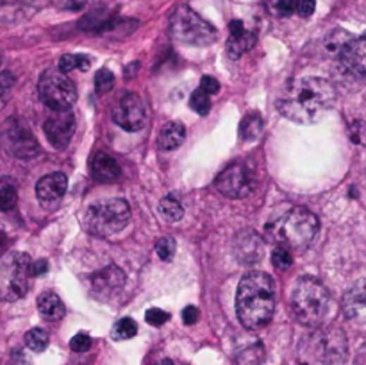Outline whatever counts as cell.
<instances>
[{"instance_id": "cell-1", "label": "cell", "mask_w": 366, "mask_h": 365, "mask_svg": "<svg viewBox=\"0 0 366 365\" xmlns=\"http://www.w3.org/2000/svg\"><path fill=\"white\" fill-rule=\"evenodd\" d=\"M334 102L336 90L331 83L322 77H304L277 100V109L286 119L309 126L320 122Z\"/></svg>"}, {"instance_id": "cell-2", "label": "cell", "mask_w": 366, "mask_h": 365, "mask_svg": "<svg viewBox=\"0 0 366 365\" xmlns=\"http://www.w3.org/2000/svg\"><path fill=\"white\" fill-rule=\"evenodd\" d=\"M274 310V280L260 270L245 274L236 290V313L241 326L247 330H261L272 321Z\"/></svg>"}, {"instance_id": "cell-3", "label": "cell", "mask_w": 366, "mask_h": 365, "mask_svg": "<svg viewBox=\"0 0 366 365\" xmlns=\"http://www.w3.org/2000/svg\"><path fill=\"white\" fill-rule=\"evenodd\" d=\"M320 224L315 213L305 208H291L267 226V237L277 247L291 251L307 249L317 239Z\"/></svg>"}, {"instance_id": "cell-4", "label": "cell", "mask_w": 366, "mask_h": 365, "mask_svg": "<svg viewBox=\"0 0 366 365\" xmlns=\"http://www.w3.org/2000/svg\"><path fill=\"white\" fill-rule=\"evenodd\" d=\"M347 357V337L338 326L313 328L298 344L300 365H343Z\"/></svg>"}, {"instance_id": "cell-5", "label": "cell", "mask_w": 366, "mask_h": 365, "mask_svg": "<svg viewBox=\"0 0 366 365\" xmlns=\"http://www.w3.org/2000/svg\"><path fill=\"white\" fill-rule=\"evenodd\" d=\"M327 289L315 277H300L291 290V310L295 319L307 328H318L329 311Z\"/></svg>"}, {"instance_id": "cell-6", "label": "cell", "mask_w": 366, "mask_h": 365, "mask_svg": "<svg viewBox=\"0 0 366 365\" xmlns=\"http://www.w3.org/2000/svg\"><path fill=\"white\" fill-rule=\"evenodd\" d=\"M130 220V206L127 201L111 197L90 204L84 213V226L97 237H111L120 233Z\"/></svg>"}, {"instance_id": "cell-7", "label": "cell", "mask_w": 366, "mask_h": 365, "mask_svg": "<svg viewBox=\"0 0 366 365\" xmlns=\"http://www.w3.org/2000/svg\"><path fill=\"white\" fill-rule=\"evenodd\" d=\"M170 35L177 42L191 47H207L216 42L218 38L216 29L188 6H181L172 15Z\"/></svg>"}, {"instance_id": "cell-8", "label": "cell", "mask_w": 366, "mask_h": 365, "mask_svg": "<svg viewBox=\"0 0 366 365\" xmlns=\"http://www.w3.org/2000/svg\"><path fill=\"white\" fill-rule=\"evenodd\" d=\"M39 99L52 112H65L77 100V88L68 73L59 68H49L42 73L38 83Z\"/></svg>"}, {"instance_id": "cell-9", "label": "cell", "mask_w": 366, "mask_h": 365, "mask_svg": "<svg viewBox=\"0 0 366 365\" xmlns=\"http://www.w3.org/2000/svg\"><path fill=\"white\" fill-rule=\"evenodd\" d=\"M32 262L29 254L16 253L0 265V297L9 301L22 299L29 290L32 276Z\"/></svg>"}, {"instance_id": "cell-10", "label": "cell", "mask_w": 366, "mask_h": 365, "mask_svg": "<svg viewBox=\"0 0 366 365\" xmlns=\"http://www.w3.org/2000/svg\"><path fill=\"white\" fill-rule=\"evenodd\" d=\"M216 189L221 196L231 199H245L257 186L254 169L247 163H233L216 177Z\"/></svg>"}, {"instance_id": "cell-11", "label": "cell", "mask_w": 366, "mask_h": 365, "mask_svg": "<svg viewBox=\"0 0 366 365\" xmlns=\"http://www.w3.org/2000/svg\"><path fill=\"white\" fill-rule=\"evenodd\" d=\"M147 109L142 97L136 93H126L113 106V120L126 131H140L145 126Z\"/></svg>"}, {"instance_id": "cell-12", "label": "cell", "mask_w": 366, "mask_h": 365, "mask_svg": "<svg viewBox=\"0 0 366 365\" xmlns=\"http://www.w3.org/2000/svg\"><path fill=\"white\" fill-rule=\"evenodd\" d=\"M4 147L15 158H35L39 154V143L29 127L16 120H9L4 131Z\"/></svg>"}, {"instance_id": "cell-13", "label": "cell", "mask_w": 366, "mask_h": 365, "mask_svg": "<svg viewBox=\"0 0 366 365\" xmlns=\"http://www.w3.org/2000/svg\"><path fill=\"white\" fill-rule=\"evenodd\" d=\"M43 131L50 145L56 149H66L75 133V116L70 109L52 112L43 124Z\"/></svg>"}, {"instance_id": "cell-14", "label": "cell", "mask_w": 366, "mask_h": 365, "mask_svg": "<svg viewBox=\"0 0 366 365\" xmlns=\"http://www.w3.org/2000/svg\"><path fill=\"white\" fill-rule=\"evenodd\" d=\"M340 66L347 76L365 81L366 79V32L348 43L343 54L340 56Z\"/></svg>"}, {"instance_id": "cell-15", "label": "cell", "mask_w": 366, "mask_h": 365, "mask_svg": "<svg viewBox=\"0 0 366 365\" xmlns=\"http://www.w3.org/2000/svg\"><path fill=\"white\" fill-rule=\"evenodd\" d=\"M343 313L350 323L366 324V280H359L345 292Z\"/></svg>"}, {"instance_id": "cell-16", "label": "cell", "mask_w": 366, "mask_h": 365, "mask_svg": "<svg viewBox=\"0 0 366 365\" xmlns=\"http://www.w3.org/2000/svg\"><path fill=\"white\" fill-rule=\"evenodd\" d=\"M234 254H236L238 262L252 265V263L260 262L263 256V242L256 233L243 231L234 240Z\"/></svg>"}, {"instance_id": "cell-17", "label": "cell", "mask_w": 366, "mask_h": 365, "mask_svg": "<svg viewBox=\"0 0 366 365\" xmlns=\"http://www.w3.org/2000/svg\"><path fill=\"white\" fill-rule=\"evenodd\" d=\"M90 172L99 183H113L122 176V167L107 152H95L90 160Z\"/></svg>"}, {"instance_id": "cell-18", "label": "cell", "mask_w": 366, "mask_h": 365, "mask_svg": "<svg viewBox=\"0 0 366 365\" xmlns=\"http://www.w3.org/2000/svg\"><path fill=\"white\" fill-rule=\"evenodd\" d=\"M229 42H227V54L231 59H238L250 50L256 43V35L252 31H247L241 20H233L229 25Z\"/></svg>"}, {"instance_id": "cell-19", "label": "cell", "mask_w": 366, "mask_h": 365, "mask_svg": "<svg viewBox=\"0 0 366 365\" xmlns=\"http://www.w3.org/2000/svg\"><path fill=\"white\" fill-rule=\"evenodd\" d=\"M66 186H68V179H66L65 174H47L36 185V196L42 203H52V201H58L59 197L65 196Z\"/></svg>"}, {"instance_id": "cell-20", "label": "cell", "mask_w": 366, "mask_h": 365, "mask_svg": "<svg viewBox=\"0 0 366 365\" xmlns=\"http://www.w3.org/2000/svg\"><path fill=\"white\" fill-rule=\"evenodd\" d=\"M123 281H126V276L118 267H106L93 276L92 289L97 296H111L122 289Z\"/></svg>"}, {"instance_id": "cell-21", "label": "cell", "mask_w": 366, "mask_h": 365, "mask_svg": "<svg viewBox=\"0 0 366 365\" xmlns=\"http://www.w3.org/2000/svg\"><path fill=\"white\" fill-rule=\"evenodd\" d=\"M186 138V129L179 122H168L164 124L163 129L157 136V145L163 150H173L181 145Z\"/></svg>"}, {"instance_id": "cell-22", "label": "cell", "mask_w": 366, "mask_h": 365, "mask_svg": "<svg viewBox=\"0 0 366 365\" xmlns=\"http://www.w3.org/2000/svg\"><path fill=\"white\" fill-rule=\"evenodd\" d=\"M38 310L47 321H59L65 316V304L56 292H43L38 297Z\"/></svg>"}, {"instance_id": "cell-23", "label": "cell", "mask_w": 366, "mask_h": 365, "mask_svg": "<svg viewBox=\"0 0 366 365\" xmlns=\"http://www.w3.org/2000/svg\"><path fill=\"white\" fill-rule=\"evenodd\" d=\"M352 40H354V36L348 35L347 31H341V29H338V31L331 32V35L325 38L324 49H325V52L331 56V58L340 59V56L343 54V50L347 49L348 43H350Z\"/></svg>"}, {"instance_id": "cell-24", "label": "cell", "mask_w": 366, "mask_h": 365, "mask_svg": "<svg viewBox=\"0 0 366 365\" xmlns=\"http://www.w3.org/2000/svg\"><path fill=\"white\" fill-rule=\"evenodd\" d=\"M16 201H18V190H16L15 179L2 176L0 177V210L9 212L16 206Z\"/></svg>"}, {"instance_id": "cell-25", "label": "cell", "mask_w": 366, "mask_h": 365, "mask_svg": "<svg viewBox=\"0 0 366 365\" xmlns=\"http://www.w3.org/2000/svg\"><path fill=\"white\" fill-rule=\"evenodd\" d=\"M261 131H263V119H261L260 113H247L245 119L241 120V136H243L247 142H254L256 138H260Z\"/></svg>"}, {"instance_id": "cell-26", "label": "cell", "mask_w": 366, "mask_h": 365, "mask_svg": "<svg viewBox=\"0 0 366 365\" xmlns=\"http://www.w3.org/2000/svg\"><path fill=\"white\" fill-rule=\"evenodd\" d=\"M159 213L163 215L164 220H168V222H177V220L183 219L184 208L181 206V203L176 197L168 196L159 201Z\"/></svg>"}, {"instance_id": "cell-27", "label": "cell", "mask_w": 366, "mask_h": 365, "mask_svg": "<svg viewBox=\"0 0 366 365\" xmlns=\"http://www.w3.org/2000/svg\"><path fill=\"white\" fill-rule=\"evenodd\" d=\"M264 361V349L261 344H252L245 347L236 354L238 365H263Z\"/></svg>"}, {"instance_id": "cell-28", "label": "cell", "mask_w": 366, "mask_h": 365, "mask_svg": "<svg viewBox=\"0 0 366 365\" xmlns=\"http://www.w3.org/2000/svg\"><path fill=\"white\" fill-rule=\"evenodd\" d=\"M90 66H92V61H90V58H86V56H83V54H65L61 59H59L58 68L61 70V72L68 73L75 68L86 72V70H90Z\"/></svg>"}, {"instance_id": "cell-29", "label": "cell", "mask_w": 366, "mask_h": 365, "mask_svg": "<svg viewBox=\"0 0 366 365\" xmlns=\"http://www.w3.org/2000/svg\"><path fill=\"white\" fill-rule=\"evenodd\" d=\"M25 346L35 353H42L49 346V333L42 328H35L25 333Z\"/></svg>"}, {"instance_id": "cell-30", "label": "cell", "mask_w": 366, "mask_h": 365, "mask_svg": "<svg viewBox=\"0 0 366 365\" xmlns=\"http://www.w3.org/2000/svg\"><path fill=\"white\" fill-rule=\"evenodd\" d=\"M136 333L138 324L134 323L130 317H126V319H120L118 323L115 324V328L111 331V337L115 338V340H129V338H133Z\"/></svg>"}, {"instance_id": "cell-31", "label": "cell", "mask_w": 366, "mask_h": 365, "mask_svg": "<svg viewBox=\"0 0 366 365\" xmlns=\"http://www.w3.org/2000/svg\"><path fill=\"white\" fill-rule=\"evenodd\" d=\"M190 106L195 113L199 115H207L211 109V95H207L204 90H195L190 97Z\"/></svg>"}, {"instance_id": "cell-32", "label": "cell", "mask_w": 366, "mask_h": 365, "mask_svg": "<svg viewBox=\"0 0 366 365\" xmlns=\"http://www.w3.org/2000/svg\"><path fill=\"white\" fill-rule=\"evenodd\" d=\"M115 86V76L107 68H100L95 76V90L99 95H106Z\"/></svg>"}, {"instance_id": "cell-33", "label": "cell", "mask_w": 366, "mask_h": 365, "mask_svg": "<svg viewBox=\"0 0 366 365\" xmlns=\"http://www.w3.org/2000/svg\"><path fill=\"white\" fill-rule=\"evenodd\" d=\"M176 251H177V244L176 240L170 239V237H164V239L157 240L156 253L163 262H172L173 256H176Z\"/></svg>"}, {"instance_id": "cell-34", "label": "cell", "mask_w": 366, "mask_h": 365, "mask_svg": "<svg viewBox=\"0 0 366 365\" xmlns=\"http://www.w3.org/2000/svg\"><path fill=\"white\" fill-rule=\"evenodd\" d=\"M272 263L277 270H288L291 265H293V256L288 249H283V247H277L272 254Z\"/></svg>"}, {"instance_id": "cell-35", "label": "cell", "mask_w": 366, "mask_h": 365, "mask_svg": "<svg viewBox=\"0 0 366 365\" xmlns=\"http://www.w3.org/2000/svg\"><path fill=\"white\" fill-rule=\"evenodd\" d=\"M348 136L354 143L366 149V122L365 120H355L348 126Z\"/></svg>"}, {"instance_id": "cell-36", "label": "cell", "mask_w": 366, "mask_h": 365, "mask_svg": "<svg viewBox=\"0 0 366 365\" xmlns=\"http://www.w3.org/2000/svg\"><path fill=\"white\" fill-rule=\"evenodd\" d=\"M145 321L150 326H163L164 323L170 321V313H166L164 310H159V308H150L145 313Z\"/></svg>"}, {"instance_id": "cell-37", "label": "cell", "mask_w": 366, "mask_h": 365, "mask_svg": "<svg viewBox=\"0 0 366 365\" xmlns=\"http://www.w3.org/2000/svg\"><path fill=\"white\" fill-rule=\"evenodd\" d=\"M92 347V337L88 333H77L75 337L70 340V349L75 353H84Z\"/></svg>"}, {"instance_id": "cell-38", "label": "cell", "mask_w": 366, "mask_h": 365, "mask_svg": "<svg viewBox=\"0 0 366 365\" xmlns=\"http://www.w3.org/2000/svg\"><path fill=\"white\" fill-rule=\"evenodd\" d=\"M275 9H277L279 15L283 16L293 15V13H297V0H277Z\"/></svg>"}, {"instance_id": "cell-39", "label": "cell", "mask_w": 366, "mask_h": 365, "mask_svg": "<svg viewBox=\"0 0 366 365\" xmlns=\"http://www.w3.org/2000/svg\"><path fill=\"white\" fill-rule=\"evenodd\" d=\"M317 9V2L315 0H297V13L302 18H307L311 16Z\"/></svg>"}, {"instance_id": "cell-40", "label": "cell", "mask_w": 366, "mask_h": 365, "mask_svg": "<svg viewBox=\"0 0 366 365\" xmlns=\"http://www.w3.org/2000/svg\"><path fill=\"white\" fill-rule=\"evenodd\" d=\"M200 90H204L207 95H214V93H218V90H220V85H218V81L214 77L204 76L202 79H200Z\"/></svg>"}, {"instance_id": "cell-41", "label": "cell", "mask_w": 366, "mask_h": 365, "mask_svg": "<svg viewBox=\"0 0 366 365\" xmlns=\"http://www.w3.org/2000/svg\"><path fill=\"white\" fill-rule=\"evenodd\" d=\"M199 321V308L197 306H186L183 310V323L186 324V326H193L195 323Z\"/></svg>"}, {"instance_id": "cell-42", "label": "cell", "mask_w": 366, "mask_h": 365, "mask_svg": "<svg viewBox=\"0 0 366 365\" xmlns=\"http://www.w3.org/2000/svg\"><path fill=\"white\" fill-rule=\"evenodd\" d=\"M32 276H42V274H45L47 270H49V262L47 260H36V262H32Z\"/></svg>"}, {"instance_id": "cell-43", "label": "cell", "mask_w": 366, "mask_h": 365, "mask_svg": "<svg viewBox=\"0 0 366 365\" xmlns=\"http://www.w3.org/2000/svg\"><path fill=\"white\" fill-rule=\"evenodd\" d=\"M13 85H15V76H13L11 72H8V70L0 72V86L6 90H9Z\"/></svg>"}, {"instance_id": "cell-44", "label": "cell", "mask_w": 366, "mask_h": 365, "mask_svg": "<svg viewBox=\"0 0 366 365\" xmlns=\"http://www.w3.org/2000/svg\"><path fill=\"white\" fill-rule=\"evenodd\" d=\"M9 247V239L6 233H0V258L4 256V253Z\"/></svg>"}, {"instance_id": "cell-45", "label": "cell", "mask_w": 366, "mask_h": 365, "mask_svg": "<svg viewBox=\"0 0 366 365\" xmlns=\"http://www.w3.org/2000/svg\"><path fill=\"white\" fill-rule=\"evenodd\" d=\"M8 100H9V90L0 86V112H2V108L8 104Z\"/></svg>"}, {"instance_id": "cell-46", "label": "cell", "mask_w": 366, "mask_h": 365, "mask_svg": "<svg viewBox=\"0 0 366 365\" xmlns=\"http://www.w3.org/2000/svg\"><path fill=\"white\" fill-rule=\"evenodd\" d=\"M161 365H176V364H173L172 360H168V358H164V360L161 361Z\"/></svg>"}]
</instances>
